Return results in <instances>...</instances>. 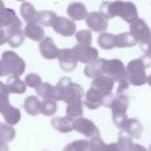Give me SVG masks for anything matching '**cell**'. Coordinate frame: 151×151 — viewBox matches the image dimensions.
Segmentation results:
<instances>
[{"label":"cell","mask_w":151,"mask_h":151,"mask_svg":"<svg viewBox=\"0 0 151 151\" xmlns=\"http://www.w3.org/2000/svg\"><path fill=\"white\" fill-rule=\"evenodd\" d=\"M101 13L104 14L108 19L120 17L129 24L138 19L137 6L129 1H122V0H116L112 2L105 1L101 5Z\"/></svg>","instance_id":"cell-1"},{"label":"cell","mask_w":151,"mask_h":151,"mask_svg":"<svg viewBox=\"0 0 151 151\" xmlns=\"http://www.w3.org/2000/svg\"><path fill=\"white\" fill-rule=\"evenodd\" d=\"M26 64L24 60L13 51L3 52L0 61V76L1 77H19L25 71Z\"/></svg>","instance_id":"cell-2"},{"label":"cell","mask_w":151,"mask_h":151,"mask_svg":"<svg viewBox=\"0 0 151 151\" xmlns=\"http://www.w3.org/2000/svg\"><path fill=\"white\" fill-rule=\"evenodd\" d=\"M56 87L60 101H63L67 105L82 101L84 90L80 85L73 83L69 78H62L56 85Z\"/></svg>","instance_id":"cell-3"},{"label":"cell","mask_w":151,"mask_h":151,"mask_svg":"<svg viewBox=\"0 0 151 151\" xmlns=\"http://www.w3.org/2000/svg\"><path fill=\"white\" fill-rule=\"evenodd\" d=\"M146 65L141 58L129 61L126 66L128 82L134 86H143L147 83L148 77L146 75Z\"/></svg>","instance_id":"cell-4"},{"label":"cell","mask_w":151,"mask_h":151,"mask_svg":"<svg viewBox=\"0 0 151 151\" xmlns=\"http://www.w3.org/2000/svg\"><path fill=\"white\" fill-rule=\"evenodd\" d=\"M128 106H129V101H128L127 96L125 95L119 94L117 97H115L111 105V110H112V116H113V122L115 124V126L119 128H123L125 122L127 121V112Z\"/></svg>","instance_id":"cell-5"},{"label":"cell","mask_w":151,"mask_h":151,"mask_svg":"<svg viewBox=\"0 0 151 151\" xmlns=\"http://www.w3.org/2000/svg\"><path fill=\"white\" fill-rule=\"evenodd\" d=\"M114 99L113 95H106L97 89L90 87L89 90L85 94L84 105L90 110H96L101 106L111 107Z\"/></svg>","instance_id":"cell-6"},{"label":"cell","mask_w":151,"mask_h":151,"mask_svg":"<svg viewBox=\"0 0 151 151\" xmlns=\"http://www.w3.org/2000/svg\"><path fill=\"white\" fill-rule=\"evenodd\" d=\"M105 75L113 79L115 82L121 83L128 80L127 69L124 66L123 62L119 59H111L106 60L104 66Z\"/></svg>","instance_id":"cell-7"},{"label":"cell","mask_w":151,"mask_h":151,"mask_svg":"<svg viewBox=\"0 0 151 151\" xmlns=\"http://www.w3.org/2000/svg\"><path fill=\"white\" fill-rule=\"evenodd\" d=\"M2 9L0 12V27L6 29L7 33L22 30V22L17 17L12 9H5L3 2H1Z\"/></svg>","instance_id":"cell-8"},{"label":"cell","mask_w":151,"mask_h":151,"mask_svg":"<svg viewBox=\"0 0 151 151\" xmlns=\"http://www.w3.org/2000/svg\"><path fill=\"white\" fill-rule=\"evenodd\" d=\"M58 60L60 63V67L64 71H73L76 69L77 65H78L79 59L77 56V53L73 49H61L59 52Z\"/></svg>","instance_id":"cell-9"},{"label":"cell","mask_w":151,"mask_h":151,"mask_svg":"<svg viewBox=\"0 0 151 151\" xmlns=\"http://www.w3.org/2000/svg\"><path fill=\"white\" fill-rule=\"evenodd\" d=\"M129 32L136 37L139 44L145 42V40H149L151 37V30L149 26L144 20L136 19L129 24Z\"/></svg>","instance_id":"cell-10"},{"label":"cell","mask_w":151,"mask_h":151,"mask_svg":"<svg viewBox=\"0 0 151 151\" xmlns=\"http://www.w3.org/2000/svg\"><path fill=\"white\" fill-rule=\"evenodd\" d=\"M108 18L101 12H92L88 14L86 18V24L92 31L94 32H105L109 27Z\"/></svg>","instance_id":"cell-11"},{"label":"cell","mask_w":151,"mask_h":151,"mask_svg":"<svg viewBox=\"0 0 151 151\" xmlns=\"http://www.w3.org/2000/svg\"><path fill=\"white\" fill-rule=\"evenodd\" d=\"M73 50L77 53L79 62L90 64L99 59V51L91 46H85V45H76Z\"/></svg>","instance_id":"cell-12"},{"label":"cell","mask_w":151,"mask_h":151,"mask_svg":"<svg viewBox=\"0 0 151 151\" xmlns=\"http://www.w3.org/2000/svg\"><path fill=\"white\" fill-rule=\"evenodd\" d=\"M75 130L84 134L87 138L99 136V130L94 124V122L84 117H79L75 119Z\"/></svg>","instance_id":"cell-13"},{"label":"cell","mask_w":151,"mask_h":151,"mask_svg":"<svg viewBox=\"0 0 151 151\" xmlns=\"http://www.w3.org/2000/svg\"><path fill=\"white\" fill-rule=\"evenodd\" d=\"M53 29L60 35L68 37V36H73L76 33L77 25L73 22V20L67 19L64 17H58L53 26Z\"/></svg>","instance_id":"cell-14"},{"label":"cell","mask_w":151,"mask_h":151,"mask_svg":"<svg viewBox=\"0 0 151 151\" xmlns=\"http://www.w3.org/2000/svg\"><path fill=\"white\" fill-rule=\"evenodd\" d=\"M40 52L45 59L53 60L58 58L60 50L56 47L52 37H45L40 42Z\"/></svg>","instance_id":"cell-15"},{"label":"cell","mask_w":151,"mask_h":151,"mask_svg":"<svg viewBox=\"0 0 151 151\" xmlns=\"http://www.w3.org/2000/svg\"><path fill=\"white\" fill-rule=\"evenodd\" d=\"M52 126L61 134H68L75 129V119L65 116V117H55L51 121Z\"/></svg>","instance_id":"cell-16"},{"label":"cell","mask_w":151,"mask_h":151,"mask_svg":"<svg viewBox=\"0 0 151 151\" xmlns=\"http://www.w3.org/2000/svg\"><path fill=\"white\" fill-rule=\"evenodd\" d=\"M114 83H115V81L113 79L104 75L96 79H93L92 83H91V87L97 89L106 95H111L114 88Z\"/></svg>","instance_id":"cell-17"},{"label":"cell","mask_w":151,"mask_h":151,"mask_svg":"<svg viewBox=\"0 0 151 151\" xmlns=\"http://www.w3.org/2000/svg\"><path fill=\"white\" fill-rule=\"evenodd\" d=\"M36 93L38 96H40L44 99H48V101H60L59 97V93L57 90L56 86L49 84V83H42L38 88L35 89Z\"/></svg>","instance_id":"cell-18"},{"label":"cell","mask_w":151,"mask_h":151,"mask_svg":"<svg viewBox=\"0 0 151 151\" xmlns=\"http://www.w3.org/2000/svg\"><path fill=\"white\" fill-rule=\"evenodd\" d=\"M67 15L73 21H81L84 20L88 16V11L85 4L81 2L70 3L67 7Z\"/></svg>","instance_id":"cell-19"},{"label":"cell","mask_w":151,"mask_h":151,"mask_svg":"<svg viewBox=\"0 0 151 151\" xmlns=\"http://www.w3.org/2000/svg\"><path fill=\"white\" fill-rule=\"evenodd\" d=\"M24 34L34 42H42L45 38V30L40 23H30L25 26Z\"/></svg>","instance_id":"cell-20"},{"label":"cell","mask_w":151,"mask_h":151,"mask_svg":"<svg viewBox=\"0 0 151 151\" xmlns=\"http://www.w3.org/2000/svg\"><path fill=\"white\" fill-rule=\"evenodd\" d=\"M106 59L99 58L96 61L88 64L84 69V73L86 77L90 79H96L99 77L105 75V71H104V66H105Z\"/></svg>","instance_id":"cell-21"},{"label":"cell","mask_w":151,"mask_h":151,"mask_svg":"<svg viewBox=\"0 0 151 151\" xmlns=\"http://www.w3.org/2000/svg\"><path fill=\"white\" fill-rule=\"evenodd\" d=\"M1 115L4 118L5 122L9 125H16L18 122L21 120V112L18 108H15L13 106H11L9 104V106L4 108L0 109Z\"/></svg>","instance_id":"cell-22"},{"label":"cell","mask_w":151,"mask_h":151,"mask_svg":"<svg viewBox=\"0 0 151 151\" xmlns=\"http://www.w3.org/2000/svg\"><path fill=\"white\" fill-rule=\"evenodd\" d=\"M123 132H125L127 134H129L132 139H139L142 137L143 132V125L138 119H134V118H130L127 119V121L124 124V127L122 128Z\"/></svg>","instance_id":"cell-23"},{"label":"cell","mask_w":151,"mask_h":151,"mask_svg":"<svg viewBox=\"0 0 151 151\" xmlns=\"http://www.w3.org/2000/svg\"><path fill=\"white\" fill-rule=\"evenodd\" d=\"M21 16L27 24L30 23H38V12L35 7L29 2H23L20 7Z\"/></svg>","instance_id":"cell-24"},{"label":"cell","mask_w":151,"mask_h":151,"mask_svg":"<svg viewBox=\"0 0 151 151\" xmlns=\"http://www.w3.org/2000/svg\"><path fill=\"white\" fill-rule=\"evenodd\" d=\"M40 108H42V101L38 99L37 96L30 95L24 101V109L30 116L38 115L40 113Z\"/></svg>","instance_id":"cell-25"},{"label":"cell","mask_w":151,"mask_h":151,"mask_svg":"<svg viewBox=\"0 0 151 151\" xmlns=\"http://www.w3.org/2000/svg\"><path fill=\"white\" fill-rule=\"evenodd\" d=\"M6 86L11 93H17V94H23L26 91V84L25 81H22L19 77H9L6 82Z\"/></svg>","instance_id":"cell-26"},{"label":"cell","mask_w":151,"mask_h":151,"mask_svg":"<svg viewBox=\"0 0 151 151\" xmlns=\"http://www.w3.org/2000/svg\"><path fill=\"white\" fill-rule=\"evenodd\" d=\"M138 44L134 35L130 32H123L116 35V47L117 48H130Z\"/></svg>","instance_id":"cell-27"},{"label":"cell","mask_w":151,"mask_h":151,"mask_svg":"<svg viewBox=\"0 0 151 151\" xmlns=\"http://www.w3.org/2000/svg\"><path fill=\"white\" fill-rule=\"evenodd\" d=\"M97 44L104 50H111L116 47V35L109 32H101L97 37Z\"/></svg>","instance_id":"cell-28"},{"label":"cell","mask_w":151,"mask_h":151,"mask_svg":"<svg viewBox=\"0 0 151 151\" xmlns=\"http://www.w3.org/2000/svg\"><path fill=\"white\" fill-rule=\"evenodd\" d=\"M57 16L54 12L42 11L38 12V23L46 27H53L57 20Z\"/></svg>","instance_id":"cell-29"},{"label":"cell","mask_w":151,"mask_h":151,"mask_svg":"<svg viewBox=\"0 0 151 151\" xmlns=\"http://www.w3.org/2000/svg\"><path fill=\"white\" fill-rule=\"evenodd\" d=\"M16 130L14 129L13 125L1 123L0 124V139L2 143H9L15 139Z\"/></svg>","instance_id":"cell-30"},{"label":"cell","mask_w":151,"mask_h":151,"mask_svg":"<svg viewBox=\"0 0 151 151\" xmlns=\"http://www.w3.org/2000/svg\"><path fill=\"white\" fill-rule=\"evenodd\" d=\"M66 116L77 119L79 117H82L84 114V109H83V101H78V103L68 104L66 107Z\"/></svg>","instance_id":"cell-31"},{"label":"cell","mask_w":151,"mask_h":151,"mask_svg":"<svg viewBox=\"0 0 151 151\" xmlns=\"http://www.w3.org/2000/svg\"><path fill=\"white\" fill-rule=\"evenodd\" d=\"M63 151H90L89 141L87 140H77L69 143L64 147Z\"/></svg>","instance_id":"cell-32"},{"label":"cell","mask_w":151,"mask_h":151,"mask_svg":"<svg viewBox=\"0 0 151 151\" xmlns=\"http://www.w3.org/2000/svg\"><path fill=\"white\" fill-rule=\"evenodd\" d=\"M24 37H25V34H24V31H22V30L11 32V33H9L7 44H9L12 48H18V47H20L23 44Z\"/></svg>","instance_id":"cell-33"},{"label":"cell","mask_w":151,"mask_h":151,"mask_svg":"<svg viewBox=\"0 0 151 151\" xmlns=\"http://www.w3.org/2000/svg\"><path fill=\"white\" fill-rule=\"evenodd\" d=\"M118 144L121 147L123 151H130V149L134 147V143H132V138L127 134L125 132H121L118 136Z\"/></svg>","instance_id":"cell-34"},{"label":"cell","mask_w":151,"mask_h":151,"mask_svg":"<svg viewBox=\"0 0 151 151\" xmlns=\"http://www.w3.org/2000/svg\"><path fill=\"white\" fill-rule=\"evenodd\" d=\"M57 111V104L54 101H48L44 99L42 101V108H40V113L45 116H53Z\"/></svg>","instance_id":"cell-35"},{"label":"cell","mask_w":151,"mask_h":151,"mask_svg":"<svg viewBox=\"0 0 151 151\" xmlns=\"http://www.w3.org/2000/svg\"><path fill=\"white\" fill-rule=\"evenodd\" d=\"M76 40L80 45L90 46L92 42V34L89 30H80L76 33Z\"/></svg>","instance_id":"cell-36"},{"label":"cell","mask_w":151,"mask_h":151,"mask_svg":"<svg viewBox=\"0 0 151 151\" xmlns=\"http://www.w3.org/2000/svg\"><path fill=\"white\" fill-rule=\"evenodd\" d=\"M89 145H90V151H105L106 148L105 142L99 136L91 138V140L89 141Z\"/></svg>","instance_id":"cell-37"},{"label":"cell","mask_w":151,"mask_h":151,"mask_svg":"<svg viewBox=\"0 0 151 151\" xmlns=\"http://www.w3.org/2000/svg\"><path fill=\"white\" fill-rule=\"evenodd\" d=\"M25 82L27 86L31 87V88H38L40 85L42 84V79L37 73H28L25 78Z\"/></svg>","instance_id":"cell-38"},{"label":"cell","mask_w":151,"mask_h":151,"mask_svg":"<svg viewBox=\"0 0 151 151\" xmlns=\"http://www.w3.org/2000/svg\"><path fill=\"white\" fill-rule=\"evenodd\" d=\"M0 89H1V101H0V109L1 108H4L6 106L9 105V90L7 88L6 84L4 83H0Z\"/></svg>","instance_id":"cell-39"},{"label":"cell","mask_w":151,"mask_h":151,"mask_svg":"<svg viewBox=\"0 0 151 151\" xmlns=\"http://www.w3.org/2000/svg\"><path fill=\"white\" fill-rule=\"evenodd\" d=\"M140 48L142 49V51H144V53L146 55L151 56V37L149 38V40H145V42H141Z\"/></svg>","instance_id":"cell-40"},{"label":"cell","mask_w":151,"mask_h":151,"mask_svg":"<svg viewBox=\"0 0 151 151\" xmlns=\"http://www.w3.org/2000/svg\"><path fill=\"white\" fill-rule=\"evenodd\" d=\"M105 151H123L118 143H111V144L106 145Z\"/></svg>","instance_id":"cell-41"},{"label":"cell","mask_w":151,"mask_h":151,"mask_svg":"<svg viewBox=\"0 0 151 151\" xmlns=\"http://www.w3.org/2000/svg\"><path fill=\"white\" fill-rule=\"evenodd\" d=\"M130 151H147V149L140 144H134V147L130 149Z\"/></svg>","instance_id":"cell-42"},{"label":"cell","mask_w":151,"mask_h":151,"mask_svg":"<svg viewBox=\"0 0 151 151\" xmlns=\"http://www.w3.org/2000/svg\"><path fill=\"white\" fill-rule=\"evenodd\" d=\"M147 83H148V85L151 87V75L148 76V80H147Z\"/></svg>","instance_id":"cell-43"},{"label":"cell","mask_w":151,"mask_h":151,"mask_svg":"<svg viewBox=\"0 0 151 151\" xmlns=\"http://www.w3.org/2000/svg\"><path fill=\"white\" fill-rule=\"evenodd\" d=\"M17 1H25V0H17Z\"/></svg>","instance_id":"cell-44"},{"label":"cell","mask_w":151,"mask_h":151,"mask_svg":"<svg viewBox=\"0 0 151 151\" xmlns=\"http://www.w3.org/2000/svg\"><path fill=\"white\" fill-rule=\"evenodd\" d=\"M149 151H151V145H150V148H149Z\"/></svg>","instance_id":"cell-45"}]
</instances>
